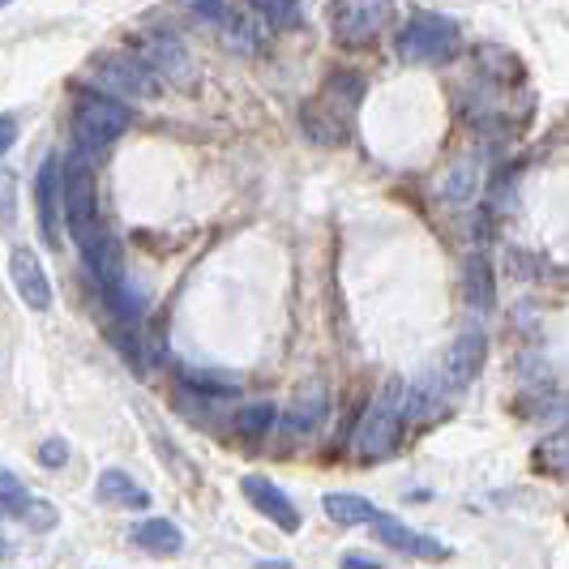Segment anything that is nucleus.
I'll use <instances>...</instances> for the list:
<instances>
[{"mask_svg": "<svg viewBox=\"0 0 569 569\" xmlns=\"http://www.w3.org/2000/svg\"><path fill=\"white\" fill-rule=\"evenodd\" d=\"M360 99H365V78H360V73H335V78L300 108L305 138L317 146H342L351 138Z\"/></svg>", "mask_w": 569, "mask_h": 569, "instance_id": "f257e3e1", "label": "nucleus"}, {"mask_svg": "<svg viewBox=\"0 0 569 569\" xmlns=\"http://www.w3.org/2000/svg\"><path fill=\"white\" fill-rule=\"evenodd\" d=\"M60 206H64V223L78 249H90L103 236V219H99V193H94V171L82 150L64 159L60 168Z\"/></svg>", "mask_w": 569, "mask_h": 569, "instance_id": "f03ea898", "label": "nucleus"}, {"mask_svg": "<svg viewBox=\"0 0 569 569\" xmlns=\"http://www.w3.org/2000/svg\"><path fill=\"white\" fill-rule=\"evenodd\" d=\"M69 124H73L78 150H82V154H99V150H108V146L133 124V108H129L124 99L108 94V90H82L78 103H73Z\"/></svg>", "mask_w": 569, "mask_h": 569, "instance_id": "7ed1b4c3", "label": "nucleus"}, {"mask_svg": "<svg viewBox=\"0 0 569 569\" xmlns=\"http://www.w3.org/2000/svg\"><path fill=\"white\" fill-rule=\"evenodd\" d=\"M458 52V22L441 13H416L399 34V57L411 64H441Z\"/></svg>", "mask_w": 569, "mask_h": 569, "instance_id": "20e7f679", "label": "nucleus"}, {"mask_svg": "<svg viewBox=\"0 0 569 569\" xmlns=\"http://www.w3.org/2000/svg\"><path fill=\"white\" fill-rule=\"evenodd\" d=\"M395 18V0H330V30L347 48H365Z\"/></svg>", "mask_w": 569, "mask_h": 569, "instance_id": "39448f33", "label": "nucleus"}, {"mask_svg": "<svg viewBox=\"0 0 569 569\" xmlns=\"http://www.w3.org/2000/svg\"><path fill=\"white\" fill-rule=\"evenodd\" d=\"M94 82L103 86L116 99H154L159 94V78L146 69L138 52H108L94 60Z\"/></svg>", "mask_w": 569, "mask_h": 569, "instance_id": "423d86ee", "label": "nucleus"}, {"mask_svg": "<svg viewBox=\"0 0 569 569\" xmlns=\"http://www.w3.org/2000/svg\"><path fill=\"white\" fill-rule=\"evenodd\" d=\"M399 437H402V407L395 399V386L381 395V399L369 407V416L360 420L356 428V455L360 458H386L399 450Z\"/></svg>", "mask_w": 569, "mask_h": 569, "instance_id": "0eeeda50", "label": "nucleus"}, {"mask_svg": "<svg viewBox=\"0 0 569 569\" xmlns=\"http://www.w3.org/2000/svg\"><path fill=\"white\" fill-rule=\"evenodd\" d=\"M133 52L146 60V69H150L159 82H189V78H193L189 48H184L171 30H146Z\"/></svg>", "mask_w": 569, "mask_h": 569, "instance_id": "6e6552de", "label": "nucleus"}, {"mask_svg": "<svg viewBox=\"0 0 569 569\" xmlns=\"http://www.w3.org/2000/svg\"><path fill=\"white\" fill-rule=\"evenodd\" d=\"M372 531H377V540L390 543V548H399L407 557H425V561H441L450 548L441 540H432V536H420V531H411V527H402L399 518H390V513H377L369 522Z\"/></svg>", "mask_w": 569, "mask_h": 569, "instance_id": "1a4fd4ad", "label": "nucleus"}, {"mask_svg": "<svg viewBox=\"0 0 569 569\" xmlns=\"http://www.w3.org/2000/svg\"><path fill=\"white\" fill-rule=\"evenodd\" d=\"M240 488H244V497L253 501V510L266 513L274 527H283V531H300V510L287 501V492L279 485H270V480H261V476H244Z\"/></svg>", "mask_w": 569, "mask_h": 569, "instance_id": "9d476101", "label": "nucleus"}, {"mask_svg": "<svg viewBox=\"0 0 569 569\" xmlns=\"http://www.w3.org/2000/svg\"><path fill=\"white\" fill-rule=\"evenodd\" d=\"M9 274H13L18 296L27 300L34 313H43V309L52 305V283H48V274H43L39 257L30 253V249H13V257H9Z\"/></svg>", "mask_w": 569, "mask_h": 569, "instance_id": "9b49d317", "label": "nucleus"}, {"mask_svg": "<svg viewBox=\"0 0 569 569\" xmlns=\"http://www.w3.org/2000/svg\"><path fill=\"white\" fill-rule=\"evenodd\" d=\"M34 206H39V228L48 244H60V163L48 159L34 176Z\"/></svg>", "mask_w": 569, "mask_h": 569, "instance_id": "f8f14e48", "label": "nucleus"}, {"mask_svg": "<svg viewBox=\"0 0 569 569\" xmlns=\"http://www.w3.org/2000/svg\"><path fill=\"white\" fill-rule=\"evenodd\" d=\"M485 356H488L485 330H467V335L450 347V356H446V381H450L455 390L471 386L476 372H480V365H485Z\"/></svg>", "mask_w": 569, "mask_h": 569, "instance_id": "ddd939ff", "label": "nucleus"}, {"mask_svg": "<svg viewBox=\"0 0 569 569\" xmlns=\"http://www.w3.org/2000/svg\"><path fill=\"white\" fill-rule=\"evenodd\" d=\"M94 497H99L103 506H124V510H146V506H150V492H146L142 485H133L120 467H108V471L99 476Z\"/></svg>", "mask_w": 569, "mask_h": 569, "instance_id": "4468645a", "label": "nucleus"}, {"mask_svg": "<svg viewBox=\"0 0 569 569\" xmlns=\"http://www.w3.org/2000/svg\"><path fill=\"white\" fill-rule=\"evenodd\" d=\"M133 543L146 548V552H154V557H176L184 548V531L176 522H168V518H150V522H142L133 531Z\"/></svg>", "mask_w": 569, "mask_h": 569, "instance_id": "2eb2a0df", "label": "nucleus"}, {"mask_svg": "<svg viewBox=\"0 0 569 569\" xmlns=\"http://www.w3.org/2000/svg\"><path fill=\"white\" fill-rule=\"evenodd\" d=\"M321 506H326V513H330L339 527H360V522H372V518H377L372 501L356 497V492H330Z\"/></svg>", "mask_w": 569, "mask_h": 569, "instance_id": "dca6fc26", "label": "nucleus"}, {"mask_svg": "<svg viewBox=\"0 0 569 569\" xmlns=\"http://www.w3.org/2000/svg\"><path fill=\"white\" fill-rule=\"evenodd\" d=\"M279 420V411L270 407V402H249V407H240L236 411V432H244V437H261V432H270Z\"/></svg>", "mask_w": 569, "mask_h": 569, "instance_id": "f3484780", "label": "nucleus"}, {"mask_svg": "<svg viewBox=\"0 0 569 569\" xmlns=\"http://www.w3.org/2000/svg\"><path fill=\"white\" fill-rule=\"evenodd\" d=\"M467 283H471V305L488 309V305H492V266H488L485 253L471 257V266H467Z\"/></svg>", "mask_w": 569, "mask_h": 569, "instance_id": "a211bd4d", "label": "nucleus"}, {"mask_svg": "<svg viewBox=\"0 0 569 569\" xmlns=\"http://www.w3.org/2000/svg\"><path fill=\"white\" fill-rule=\"evenodd\" d=\"M253 9L270 27H296L300 22V0H253Z\"/></svg>", "mask_w": 569, "mask_h": 569, "instance_id": "6ab92c4d", "label": "nucleus"}, {"mask_svg": "<svg viewBox=\"0 0 569 569\" xmlns=\"http://www.w3.org/2000/svg\"><path fill=\"white\" fill-rule=\"evenodd\" d=\"M476 184H480L476 163H458V168L450 171V180H446V198H450V201H471V198H476Z\"/></svg>", "mask_w": 569, "mask_h": 569, "instance_id": "aec40b11", "label": "nucleus"}, {"mask_svg": "<svg viewBox=\"0 0 569 569\" xmlns=\"http://www.w3.org/2000/svg\"><path fill=\"white\" fill-rule=\"evenodd\" d=\"M27 506H30V497H27V488H22V480H18L13 471L0 467V510L27 513Z\"/></svg>", "mask_w": 569, "mask_h": 569, "instance_id": "412c9836", "label": "nucleus"}, {"mask_svg": "<svg viewBox=\"0 0 569 569\" xmlns=\"http://www.w3.org/2000/svg\"><path fill=\"white\" fill-rule=\"evenodd\" d=\"M321 411H326V399H300L296 402V411H291V416H287V432H309V428L317 425V420H321Z\"/></svg>", "mask_w": 569, "mask_h": 569, "instance_id": "4be33fe9", "label": "nucleus"}, {"mask_svg": "<svg viewBox=\"0 0 569 569\" xmlns=\"http://www.w3.org/2000/svg\"><path fill=\"white\" fill-rule=\"evenodd\" d=\"M189 4H193V13H198L201 22H214V27H223L231 13H236L231 0H189Z\"/></svg>", "mask_w": 569, "mask_h": 569, "instance_id": "5701e85b", "label": "nucleus"}, {"mask_svg": "<svg viewBox=\"0 0 569 569\" xmlns=\"http://www.w3.org/2000/svg\"><path fill=\"white\" fill-rule=\"evenodd\" d=\"M22 522H27L30 531H48V527L57 522V513H52V506H48V501L30 497V506H27V513H22Z\"/></svg>", "mask_w": 569, "mask_h": 569, "instance_id": "b1692460", "label": "nucleus"}, {"mask_svg": "<svg viewBox=\"0 0 569 569\" xmlns=\"http://www.w3.org/2000/svg\"><path fill=\"white\" fill-rule=\"evenodd\" d=\"M39 462H43L48 471H60V467L69 462V446H64V437H48V441L39 446Z\"/></svg>", "mask_w": 569, "mask_h": 569, "instance_id": "393cba45", "label": "nucleus"}, {"mask_svg": "<svg viewBox=\"0 0 569 569\" xmlns=\"http://www.w3.org/2000/svg\"><path fill=\"white\" fill-rule=\"evenodd\" d=\"M342 569H381V561L369 557V552H347V557H342Z\"/></svg>", "mask_w": 569, "mask_h": 569, "instance_id": "a878e982", "label": "nucleus"}, {"mask_svg": "<svg viewBox=\"0 0 569 569\" xmlns=\"http://www.w3.org/2000/svg\"><path fill=\"white\" fill-rule=\"evenodd\" d=\"M13 142H18V124H13V116H0V154H4Z\"/></svg>", "mask_w": 569, "mask_h": 569, "instance_id": "bb28decb", "label": "nucleus"}, {"mask_svg": "<svg viewBox=\"0 0 569 569\" xmlns=\"http://www.w3.org/2000/svg\"><path fill=\"white\" fill-rule=\"evenodd\" d=\"M261 569H287V561H261Z\"/></svg>", "mask_w": 569, "mask_h": 569, "instance_id": "cd10ccee", "label": "nucleus"}, {"mask_svg": "<svg viewBox=\"0 0 569 569\" xmlns=\"http://www.w3.org/2000/svg\"><path fill=\"white\" fill-rule=\"evenodd\" d=\"M4 4H13V0H0V9H4Z\"/></svg>", "mask_w": 569, "mask_h": 569, "instance_id": "c85d7f7f", "label": "nucleus"}]
</instances>
